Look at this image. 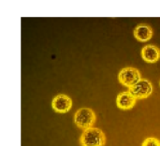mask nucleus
<instances>
[{"instance_id": "f257e3e1", "label": "nucleus", "mask_w": 160, "mask_h": 146, "mask_svg": "<svg viewBox=\"0 0 160 146\" xmlns=\"http://www.w3.org/2000/svg\"><path fill=\"white\" fill-rule=\"evenodd\" d=\"M105 142L104 133L97 128H91L84 130L80 139L82 146H104Z\"/></svg>"}, {"instance_id": "f03ea898", "label": "nucleus", "mask_w": 160, "mask_h": 146, "mask_svg": "<svg viewBox=\"0 0 160 146\" xmlns=\"http://www.w3.org/2000/svg\"><path fill=\"white\" fill-rule=\"evenodd\" d=\"M74 122L79 128L86 130L88 128H91L92 126L95 124L96 114L92 110L88 108L80 109L76 112L74 115Z\"/></svg>"}, {"instance_id": "7ed1b4c3", "label": "nucleus", "mask_w": 160, "mask_h": 146, "mask_svg": "<svg viewBox=\"0 0 160 146\" xmlns=\"http://www.w3.org/2000/svg\"><path fill=\"white\" fill-rule=\"evenodd\" d=\"M118 79L123 85L130 88L141 80V73L137 68L128 67L120 71Z\"/></svg>"}, {"instance_id": "20e7f679", "label": "nucleus", "mask_w": 160, "mask_h": 146, "mask_svg": "<svg viewBox=\"0 0 160 146\" xmlns=\"http://www.w3.org/2000/svg\"><path fill=\"white\" fill-rule=\"evenodd\" d=\"M137 99L146 98L153 92V85L150 81L145 79H141L134 86L130 87L128 90Z\"/></svg>"}, {"instance_id": "39448f33", "label": "nucleus", "mask_w": 160, "mask_h": 146, "mask_svg": "<svg viewBox=\"0 0 160 146\" xmlns=\"http://www.w3.org/2000/svg\"><path fill=\"white\" fill-rule=\"evenodd\" d=\"M71 105H72V101H71L70 98L66 95L55 96L52 102V109L55 112L61 113L68 112L71 108Z\"/></svg>"}, {"instance_id": "423d86ee", "label": "nucleus", "mask_w": 160, "mask_h": 146, "mask_svg": "<svg viewBox=\"0 0 160 146\" xmlns=\"http://www.w3.org/2000/svg\"><path fill=\"white\" fill-rule=\"evenodd\" d=\"M136 100L137 98L129 91H125L118 95L116 104L121 110H130L135 106Z\"/></svg>"}, {"instance_id": "0eeeda50", "label": "nucleus", "mask_w": 160, "mask_h": 146, "mask_svg": "<svg viewBox=\"0 0 160 146\" xmlns=\"http://www.w3.org/2000/svg\"><path fill=\"white\" fill-rule=\"evenodd\" d=\"M142 56L146 62H157L160 57V50L155 45H146L142 50Z\"/></svg>"}, {"instance_id": "6e6552de", "label": "nucleus", "mask_w": 160, "mask_h": 146, "mask_svg": "<svg viewBox=\"0 0 160 146\" xmlns=\"http://www.w3.org/2000/svg\"><path fill=\"white\" fill-rule=\"evenodd\" d=\"M134 36L138 40L144 42V41L149 40L152 38L153 30L150 26H148L146 24H140L135 28Z\"/></svg>"}, {"instance_id": "1a4fd4ad", "label": "nucleus", "mask_w": 160, "mask_h": 146, "mask_svg": "<svg viewBox=\"0 0 160 146\" xmlns=\"http://www.w3.org/2000/svg\"><path fill=\"white\" fill-rule=\"evenodd\" d=\"M142 146H160V142L156 138H147L142 143Z\"/></svg>"}]
</instances>
